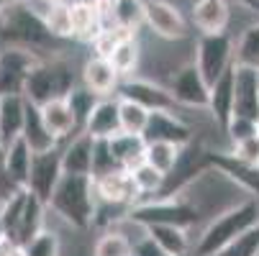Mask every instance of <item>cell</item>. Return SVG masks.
Wrapping results in <instances>:
<instances>
[{
  "instance_id": "obj_2",
  "label": "cell",
  "mask_w": 259,
  "mask_h": 256,
  "mask_svg": "<svg viewBox=\"0 0 259 256\" xmlns=\"http://www.w3.org/2000/svg\"><path fill=\"white\" fill-rule=\"evenodd\" d=\"M47 205L62 218L64 223L75 226L80 231L93 226V215H95V185L90 174H67L62 172L59 182L54 185Z\"/></svg>"
},
{
  "instance_id": "obj_41",
  "label": "cell",
  "mask_w": 259,
  "mask_h": 256,
  "mask_svg": "<svg viewBox=\"0 0 259 256\" xmlns=\"http://www.w3.org/2000/svg\"><path fill=\"white\" fill-rule=\"evenodd\" d=\"M234 157L246 162V164H259V141H256V136L234 143Z\"/></svg>"
},
{
  "instance_id": "obj_32",
  "label": "cell",
  "mask_w": 259,
  "mask_h": 256,
  "mask_svg": "<svg viewBox=\"0 0 259 256\" xmlns=\"http://www.w3.org/2000/svg\"><path fill=\"white\" fill-rule=\"evenodd\" d=\"M149 113L144 105L134 103V100H126V97H118V121H121V131L126 133H141L144 136V128H146V121H149Z\"/></svg>"
},
{
  "instance_id": "obj_29",
  "label": "cell",
  "mask_w": 259,
  "mask_h": 256,
  "mask_svg": "<svg viewBox=\"0 0 259 256\" xmlns=\"http://www.w3.org/2000/svg\"><path fill=\"white\" fill-rule=\"evenodd\" d=\"M144 231L149 233L169 256H182V253H188V228L157 223V226H146Z\"/></svg>"
},
{
  "instance_id": "obj_38",
  "label": "cell",
  "mask_w": 259,
  "mask_h": 256,
  "mask_svg": "<svg viewBox=\"0 0 259 256\" xmlns=\"http://www.w3.org/2000/svg\"><path fill=\"white\" fill-rule=\"evenodd\" d=\"M18 256H59V238L52 231H39L31 241L18 246Z\"/></svg>"
},
{
  "instance_id": "obj_44",
  "label": "cell",
  "mask_w": 259,
  "mask_h": 256,
  "mask_svg": "<svg viewBox=\"0 0 259 256\" xmlns=\"http://www.w3.org/2000/svg\"><path fill=\"white\" fill-rule=\"evenodd\" d=\"M3 157H6V143L0 141V174H3Z\"/></svg>"
},
{
  "instance_id": "obj_31",
  "label": "cell",
  "mask_w": 259,
  "mask_h": 256,
  "mask_svg": "<svg viewBox=\"0 0 259 256\" xmlns=\"http://www.w3.org/2000/svg\"><path fill=\"white\" fill-rule=\"evenodd\" d=\"M139 59H141V46L136 41V36H126V39H121L118 46L108 57V62L113 64V69L118 72V77H128L131 72L139 67Z\"/></svg>"
},
{
  "instance_id": "obj_8",
  "label": "cell",
  "mask_w": 259,
  "mask_h": 256,
  "mask_svg": "<svg viewBox=\"0 0 259 256\" xmlns=\"http://www.w3.org/2000/svg\"><path fill=\"white\" fill-rule=\"evenodd\" d=\"M59 177H62V151L54 146V149H49V151H39V154L31 157L26 190L47 202L54 185L59 182Z\"/></svg>"
},
{
  "instance_id": "obj_24",
  "label": "cell",
  "mask_w": 259,
  "mask_h": 256,
  "mask_svg": "<svg viewBox=\"0 0 259 256\" xmlns=\"http://www.w3.org/2000/svg\"><path fill=\"white\" fill-rule=\"evenodd\" d=\"M26 118V97L23 95H0V141L11 143L21 136Z\"/></svg>"
},
{
  "instance_id": "obj_15",
  "label": "cell",
  "mask_w": 259,
  "mask_h": 256,
  "mask_svg": "<svg viewBox=\"0 0 259 256\" xmlns=\"http://www.w3.org/2000/svg\"><path fill=\"white\" fill-rule=\"evenodd\" d=\"M31 157L33 151L28 149V143L23 141V136L13 138L11 143H6V157H3V177L13 190H26L28 182V169H31Z\"/></svg>"
},
{
  "instance_id": "obj_10",
  "label": "cell",
  "mask_w": 259,
  "mask_h": 256,
  "mask_svg": "<svg viewBox=\"0 0 259 256\" xmlns=\"http://www.w3.org/2000/svg\"><path fill=\"white\" fill-rule=\"evenodd\" d=\"M36 62L41 59L26 49H6L0 54V95H23L26 77Z\"/></svg>"
},
{
  "instance_id": "obj_46",
  "label": "cell",
  "mask_w": 259,
  "mask_h": 256,
  "mask_svg": "<svg viewBox=\"0 0 259 256\" xmlns=\"http://www.w3.org/2000/svg\"><path fill=\"white\" fill-rule=\"evenodd\" d=\"M6 3H11V0H0V11H3V6H6Z\"/></svg>"
},
{
  "instance_id": "obj_14",
  "label": "cell",
  "mask_w": 259,
  "mask_h": 256,
  "mask_svg": "<svg viewBox=\"0 0 259 256\" xmlns=\"http://www.w3.org/2000/svg\"><path fill=\"white\" fill-rule=\"evenodd\" d=\"M118 97L134 100L139 105H144L146 111H175L177 103L169 95V90L146 82V80H126L123 85H118Z\"/></svg>"
},
{
  "instance_id": "obj_23",
  "label": "cell",
  "mask_w": 259,
  "mask_h": 256,
  "mask_svg": "<svg viewBox=\"0 0 259 256\" xmlns=\"http://www.w3.org/2000/svg\"><path fill=\"white\" fill-rule=\"evenodd\" d=\"M23 141L28 143V149L33 154H39V151H49L54 149V146L59 143L44 126L41 121V113H39V105H33L31 100H26V118H23V131H21Z\"/></svg>"
},
{
  "instance_id": "obj_5",
  "label": "cell",
  "mask_w": 259,
  "mask_h": 256,
  "mask_svg": "<svg viewBox=\"0 0 259 256\" xmlns=\"http://www.w3.org/2000/svg\"><path fill=\"white\" fill-rule=\"evenodd\" d=\"M128 221L146 228V226H157V223H164V226H180V228H190L198 223V210L185 202V200H175V197H167V200H159V202H139L134 205L128 213Z\"/></svg>"
},
{
  "instance_id": "obj_9",
  "label": "cell",
  "mask_w": 259,
  "mask_h": 256,
  "mask_svg": "<svg viewBox=\"0 0 259 256\" xmlns=\"http://www.w3.org/2000/svg\"><path fill=\"white\" fill-rule=\"evenodd\" d=\"M208 82L203 80L200 69L195 67V62L182 64L169 82V95L175 97L177 105H188V108H208Z\"/></svg>"
},
{
  "instance_id": "obj_21",
  "label": "cell",
  "mask_w": 259,
  "mask_h": 256,
  "mask_svg": "<svg viewBox=\"0 0 259 256\" xmlns=\"http://www.w3.org/2000/svg\"><path fill=\"white\" fill-rule=\"evenodd\" d=\"M44 200H39L33 192H26L23 208H21V218H18V226L11 236V241L16 246H23L26 241H31L39 231H44Z\"/></svg>"
},
{
  "instance_id": "obj_37",
  "label": "cell",
  "mask_w": 259,
  "mask_h": 256,
  "mask_svg": "<svg viewBox=\"0 0 259 256\" xmlns=\"http://www.w3.org/2000/svg\"><path fill=\"white\" fill-rule=\"evenodd\" d=\"M116 26L134 31L144 23V0H116V11H113Z\"/></svg>"
},
{
  "instance_id": "obj_34",
  "label": "cell",
  "mask_w": 259,
  "mask_h": 256,
  "mask_svg": "<svg viewBox=\"0 0 259 256\" xmlns=\"http://www.w3.org/2000/svg\"><path fill=\"white\" fill-rule=\"evenodd\" d=\"M215 256H259V221L226 243Z\"/></svg>"
},
{
  "instance_id": "obj_43",
  "label": "cell",
  "mask_w": 259,
  "mask_h": 256,
  "mask_svg": "<svg viewBox=\"0 0 259 256\" xmlns=\"http://www.w3.org/2000/svg\"><path fill=\"white\" fill-rule=\"evenodd\" d=\"M0 256H18V246L8 236L0 238Z\"/></svg>"
},
{
  "instance_id": "obj_27",
  "label": "cell",
  "mask_w": 259,
  "mask_h": 256,
  "mask_svg": "<svg viewBox=\"0 0 259 256\" xmlns=\"http://www.w3.org/2000/svg\"><path fill=\"white\" fill-rule=\"evenodd\" d=\"M69 18H72V36L80 41H93L98 36V31L103 28L93 0H77V3H72Z\"/></svg>"
},
{
  "instance_id": "obj_47",
  "label": "cell",
  "mask_w": 259,
  "mask_h": 256,
  "mask_svg": "<svg viewBox=\"0 0 259 256\" xmlns=\"http://www.w3.org/2000/svg\"><path fill=\"white\" fill-rule=\"evenodd\" d=\"M256 141H259V121H256Z\"/></svg>"
},
{
  "instance_id": "obj_33",
  "label": "cell",
  "mask_w": 259,
  "mask_h": 256,
  "mask_svg": "<svg viewBox=\"0 0 259 256\" xmlns=\"http://www.w3.org/2000/svg\"><path fill=\"white\" fill-rule=\"evenodd\" d=\"M234 64H244V67H251L259 72V23L249 26L241 33L236 52H234Z\"/></svg>"
},
{
  "instance_id": "obj_30",
  "label": "cell",
  "mask_w": 259,
  "mask_h": 256,
  "mask_svg": "<svg viewBox=\"0 0 259 256\" xmlns=\"http://www.w3.org/2000/svg\"><path fill=\"white\" fill-rule=\"evenodd\" d=\"M128 177H131V182H134L136 195H157V192L164 190V182H167V177H164L159 169H154L149 162L134 164V167L128 169Z\"/></svg>"
},
{
  "instance_id": "obj_7",
  "label": "cell",
  "mask_w": 259,
  "mask_h": 256,
  "mask_svg": "<svg viewBox=\"0 0 259 256\" xmlns=\"http://www.w3.org/2000/svg\"><path fill=\"white\" fill-rule=\"evenodd\" d=\"M144 23L154 31V36L164 41H180L188 39V21L182 18L180 8L167 3V0H149L144 3Z\"/></svg>"
},
{
  "instance_id": "obj_35",
  "label": "cell",
  "mask_w": 259,
  "mask_h": 256,
  "mask_svg": "<svg viewBox=\"0 0 259 256\" xmlns=\"http://www.w3.org/2000/svg\"><path fill=\"white\" fill-rule=\"evenodd\" d=\"M64 100H67V105L72 108V113H75V121H77V126L82 128L85 118L90 116L93 105H95L100 97H98L93 90H88L85 85H80V87H75V85H72V90L64 95Z\"/></svg>"
},
{
  "instance_id": "obj_39",
  "label": "cell",
  "mask_w": 259,
  "mask_h": 256,
  "mask_svg": "<svg viewBox=\"0 0 259 256\" xmlns=\"http://www.w3.org/2000/svg\"><path fill=\"white\" fill-rule=\"evenodd\" d=\"M93 256H131V241L121 231H108L98 238Z\"/></svg>"
},
{
  "instance_id": "obj_11",
  "label": "cell",
  "mask_w": 259,
  "mask_h": 256,
  "mask_svg": "<svg viewBox=\"0 0 259 256\" xmlns=\"http://www.w3.org/2000/svg\"><path fill=\"white\" fill-rule=\"evenodd\" d=\"M234 116L259 121V72L234 64Z\"/></svg>"
},
{
  "instance_id": "obj_12",
  "label": "cell",
  "mask_w": 259,
  "mask_h": 256,
  "mask_svg": "<svg viewBox=\"0 0 259 256\" xmlns=\"http://www.w3.org/2000/svg\"><path fill=\"white\" fill-rule=\"evenodd\" d=\"M93 185H95V197L98 202L105 205H131L136 200V190H134V182L128 177V169H113V172H105L100 177H93Z\"/></svg>"
},
{
  "instance_id": "obj_40",
  "label": "cell",
  "mask_w": 259,
  "mask_h": 256,
  "mask_svg": "<svg viewBox=\"0 0 259 256\" xmlns=\"http://www.w3.org/2000/svg\"><path fill=\"white\" fill-rule=\"evenodd\" d=\"M224 131L229 133V138H231L234 143H239V141H244V138L256 136V121H254V118H246V116H231Z\"/></svg>"
},
{
  "instance_id": "obj_16",
  "label": "cell",
  "mask_w": 259,
  "mask_h": 256,
  "mask_svg": "<svg viewBox=\"0 0 259 256\" xmlns=\"http://www.w3.org/2000/svg\"><path fill=\"white\" fill-rule=\"evenodd\" d=\"M82 131L90 138H110L113 133L121 131V121H118V100H110V97H100L90 116L82 123Z\"/></svg>"
},
{
  "instance_id": "obj_45",
  "label": "cell",
  "mask_w": 259,
  "mask_h": 256,
  "mask_svg": "<svg viewBox=\"0 0 259 256\" xmlns=\"http://www.w3.org/2000/svg\"><path fill=\"white\" fill-rule=\"evenodd\" d=\"M6 236V231H3V221H0V238H3Z\"/></svg>"
},
{
  "instance_id": "obj_49",
  "label": "cell",
  "mask_w": 259,
  "mask_h": 256,
  "mask_svg": "<svg viewBox=\"0 0 259 256\" xmlns=\"http://www.w3.org/2000/svg\"><path fill=\"white\" fill-rule=\"evenodd\" d=\"M182 256H188V253H182Z\"/></svg>"
},
{
  "instance_id": "obj_42",
  "label": "cell",
  "mask_w": 259,
  "mask_h": 256,
  "mask_svg": "<svg viewBox=\"0 0 259 256\" xmlns=\"http://www.w3.org/2000/svg\"><path fill=\"white\" fill-rule=\"evenodd\" d=\"M131 256H169L149 233H146L144 238H139L136 243H131Z\"/></svg>"
},
{
  "instance_id": "obj_1",
  "label": "cell",
  "mask_w": 259,
  "mask_h": 256,
  "mask_svg": "<svg viewBox=\"0 0 259 256\" xmlns=\"http://www.w3.org/2000/svg\"><path fill=\"white\" fill-rule=\"evenodd\" d=\"M59 39L47 31L44 18L36 16L23 0H11L0 11V44L6 49H26L39 57V52H49Z\"/></svg>"
},
{
  "instance_id": "obj_28",
  "label": "cell",
  "mask_w": 259,
  "mask_h": 256,
  "mask_svg": "<svg viewBox=\"0 0 259 256\" xmlns=\"http://www.w3.org/2000/svg\"><path fill=\"white\" fill-rule=\"evenodd\" d=\"M182 146L169 143V141H146V149H144V162H149L154 169H159L164 177L172 174V169L177 167Z\"/></svg>"
},
{
  "instance_id": "obj_4",
  "label": "cell",
  "mask_w": 259,
  "mask_h": 256,
  "mask_svg": "<svg viewBox=\"0 0 259 256\" xmlns=\"http://www.w3.org/2000/svg\"><path fill=\"white\" fill-rule=\"evenodd\" d=\"M75 77H72V67L62 59H52V62H36V67L28 72L26 85H23V97L31 100L33 105H44L49 100L64 97Z\"/></svg>"
},
{
  "instance_id": "obj_36",
  "label": "cell",
  "mask_w": 259,
  "mask_h": 256,
  "mask_svg": "<svg viewBox=\"0 0 259 256\" xmlns=\"http://www.w3.org/2000/svg\"><path fill=\"white\" fill-rule=\"evenodd\" d=\"M44 26L54 39H72V18L67 3H52V8L44 16Z\"/></svg>"
},
{
  "instance_id": "obj_48",
  "label": "cell",
  "mask_w": 259,
  "mask_h": 256,
  "mask_svg": "<svg viewBox=\"0 0 259 256\" xmlns=\"http://www.w3.org/2000/svg\"><path fill=\"white\" fill-rule=\"evenodd\" d=\"M47 3H62V0H47Z\"/></svg>"
},
{
  "instance_id": "obj_13",
  "label": "cell",
  "mask_w": 259,
  "mask_h": 256,
  "mask_svg": "<svg viewBox=\"0 0 259 256\" xmlns=\"http://www.w3.org/2000/svg\"><path fill=\"white\" fill-rule=\"evenodd\" d=\"M146 141H169L177 146H190L193 131L188 123H182L172 111H152L144 128Z\"/></svg>"
},
{
  "instance_id": "obj_19",
  "label": "cell",
  "mask_w": 259,
  "mask_h": 256,
  "mask_svg": "<svg viewBox=\"0 0 259 256\" xmlns=\"http://www.w3.org/2000/svg\"><path fill=\"white\" fill-rule=\"evenodd\" d=\"M39 113H41V121H44L47 131L57 141L69 138L72 133L80 128L77 121H75V113H72V108L67 105L64 97H57V100H49V103L39 105Z\"/></svg>"
},
{
  "instance_id": "obj_26",
  "label": "cell",
  "mask_w": 259,
  "mask_h": 256,
  "mask_svg": "<svg viewBox=\"0 0 259 256\" xmlns=\"http://www.w3.org/2000/svg\"><path fill=\"white\" fill-rule=\"evenodd\" d=\"M215 164V169H221L224 174H229L236 185L246 192H254L259 197V164H246L241 159L231 157H213L210 159Z\"/></svg>"
},
{
  "instance_id": "obj_25",
  "label": "cell",
  "mask_w": 259,
  "mask_h": 256,
  "mask_svg": "<svg viewBox=\"0 0 259 256\" xmlns=\"http://www.w3.org/2000/svg\"><path fill=\"white\" fill-rule=\"evenodd\" d=\"M93 143H95V138H90L85 131L72 138L67 143V149L62 151V172L90 174V169H93Z\"/></svg>"
},
{
  "instance_id": "obj_6",
  "label": "cell",
  "mask_w": 259,
  "mask_h": 256,
  "mask_svg": "<svg viewBox=\"0 0 259 256\" xmlns=\"http://www.w3.org/2000/svg\"><path fill=\"white\" fill-rule=\"evenodd\" d=\"M234 64V44L226 31L218 33H200L195 46V67L208 85H213L224 72Z\"/></svg>"
},
{
  "instance_id": "obj_17",
  "label": "cell",
  "mask_w": 259,
  "mask_h": 256,
  "mask_svg": "<svg viewBox=\"0 0 259 256\" xmlns=\"http://www.w3.org/2000/svg\"><path fill=\"white\" fill-rule=\"evenodd\" d=\"M208 111L221 128H226L234 116V64L208 87Z\"/></svg>"
},
{
  "instance_id": "obj_20",
  "label": "cell",
  "mask_w": 259,
  "mask_h": 256,
  "mask_svg": "<svg viewBox=\"0 0 259 256\" xmlns=\"http://www.w3.org/2000/svg\"><path fill=\"white\" fill-rule=\"evenodd\" d=\"M108 143V151L110 157L116 159L118 167L123 169H131L134 164L144 162V149H146V138L141 133H126V131H118L110 138H105Z\"/></svg>"
},
{
  "instance_id": "obj_18",
  "label": "cell",
  "mask_w": 259,
  "mask_h": 256,
  "mask_svg": "<svg viewBox=\"0 0 259 256\" xmlns=\"http://www.w3.org/2000/svg\"><path fill=\"white\" fill-rule=\"evenodd\" d=\"M118 72L105 57H90L82 67V85L93 90L98 97H108L118 87Z\"/></svg>"
},
{
  "instance_id": "obj_22",
  "label": "cell",
  "mask_w": 259,
  "mask_h": 256,
  "mask_svg": "<svg viewBox=\"0 0 259 256\" xmlns=\"http://www.w3.org/2000/svg\"><path fill=\"white\" fill-rule=\"evenodd\" d=\"M193 21L200 28V33L226 31V26L231 21V8H229L226 0H195Z\"/></svg>"
},
{
  "instance_id": "obj_3",
  "label": "cell",
  "mask_w": 259,
  "mask_h": 256,
  "mask_svg": "<svg viewBox=\"0 0 259 256\" xmlns=\"http://www.w3.org/2000/svg\"><path fill=\"white\" fill-rule=\"evenodd\" d=\"M256 221H259V202L256 200H241V202L226 208L224 213H218L208 223V228L203 231V236L195 246V253L198 256H215L226 243H231L239 233L251 228Z\"/></svg>"
}]
</instances>
